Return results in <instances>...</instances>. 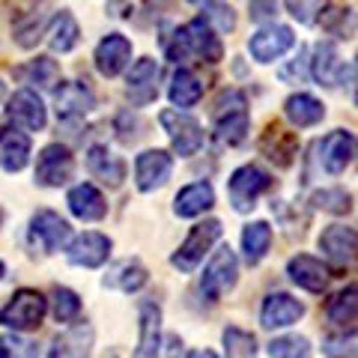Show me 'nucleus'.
I'll return each instance as SVG.
<instances>
[{
    "label": "nucleus",
    "instance_id": "f257e3e1",
    "mask_svg": "<svg viewBox=\"0 0 358 358\" xmlns=\"http://www.w3.org/2000/svg\"><path fill=\"white\" fill-rule=\"evenodd\" d=\"M212 129H215V138L224 147H239L248 138L251 114H248V96L242 90L221 93V99L215 102V110H212Z\"/></svg>",
    "mask_w": 358,
    "mask_h": 358
},
{
    "label": "nucleus",
    "instance_id": "f03ea898",
    "mask_svg": "<svg viewBox=\"0 0 358 358\" xmlns=\"http://www.w3.org/2000/svg\"><path fill=\"white\" fill-rule=\"evenodd\" d=\"M45 313H48V299H45L39 289H18L13 293V299L0 308V326L13 329V331H30L39 329Z\"/></svg>",
    "mask_w": 358,
    "mask_h": 358
},
{
    "label": "nucleus",
    "instance_id": "7ed1b4c3",
    "mask_svg": "<svg viewBox=\"0 0 358 358\" xmlns=\"http://www.w3.org/2000/svg\"><path fill=\"white\" fill-rule=\"evenodd\" d=\"M239 281V260H236V251L230 245H221V248L212 254V260L206 263L203 275H200V296L206 301H215L221 296H227L233 287Z\"/></svg>",
    "mask_w": 358,
    "mask_h": 358
},
{
    "label": "nucleus",
    "instance_id": "20e7f679",
    "mask_svg": "<svg viewBox=\"0 0 358 358\" xmlns=\"http://www.w3.org/2000/svg\"><path fill=\"white\" fill-rule=\"evenodd\" d=\"M159 122L167 131L171 147H173V152L179 155V159H192V155L200 152V147H203V129H200V122L188 114V110L164 108L159 114Z\"/></svg>",
    "mask_w": 358,
    "mask_h": 358
},
{
    "label": "nucleus",
    "instance_id": "39448f33",
    "mask_svg": "<svg viewBox=\"0 0 358 358\" xmlns=\"http://www.w3.org/2000/svg\"><path fill=\"white\" fill-rule=\"evenodd\" d=\"M221 221L218 218H206L192 227V233L185 236V242L179 245L171 257V266L179 272H194V268L203 263V257L212 251V245L221 239Z\"/></svg>",
    "mask_w": 358,
    "mask_h": 358
},
{
    "label": "nucleus",
    "instance_id": "423d86ee",
    "mask_svg": "<svg viewBox=\"0 0 358 358\" xmlns=\"http://www.w3.org/2000/svg\"><path fill=\"white\" fill-rule=\"evenodd\" d=\"M268 188H272V176H268L263 167L257 164H242L230 173V182H227V194H230V203L236 212H251L257 206Z\"/></svg>",
    "mask_w": 358,
    "mask_h": 358
},
{
    "label": "nucleus",
    "instance_id": "0eeeda50",
    "mask_svg": "<svg viewBox=\"0 0 358 358\" xmlns=\"http://www.w3.org/2000/svg\"><path fill=\"white\" fill-rule=\"evenodd\" d=\"M320 251L338 272H358V233L346 224H331L320 233Z\"/></svg>",
    "mask_w": 358,
    "mask_h": 358
},
{
    "label": "nucleus",
    "instance_id": "6e6552de",
    "mask_svg": "<svg viewBox=\"0 0 358 358\" xmlns=\"http://www.w3.org/2000/svg\"><path fill=\"white\" fill-rule=\"evenodd\" d=\"M75 173V155L72 150L66 147V143H48V147H42L39 155H36V185L42 188H60L72 179Z\"/></svg>",
    "mask_w": 358,
    "mask_h": 358
},
{
    "label": "nucleus",
    "instance_id": "1a4fd4ad",
    "mask_svg": "<svg viewBox=\"0 0 358 358\" xmlns=\"http://www.w3.org/2000/svg\"><path fill=\"white\" fill-rule=\"evenodd\" d=\"M296 45V33L293 27H287V24H263L260 30L254 33V36L248 39V54H251V60L257 63H275V60H281L284 54L289 51Z\"/></svg>",
    "mask_w": 358,
    "mask_h": 358
},
{
    "label": "nucleus",
    "instance_id": "9d476101",
    "mask_svg": "<svg viewBox=\"0 0 358 358\" xmlns=\"http://www.w3.org/2000/svg\"><path fill=\"white\" fill-rule=\"evenodd\" d=\"M30 236L45 254H57V251H66V245L72 242V227L60 212L39 209L30 218Z\"/></svg>",
    "mask_w": 358,
    "mask_h": 358
},
{
    "label": "nucleus",
    "instance_id": "9b49d317",
    "mask_svg": "<svg viewBox=\"0 0 358 358\" xmlns=\"http://www.w3.org/2000/svg\"><path fill=\"white\" fill-rule=\"evenodd\" d=\"M173 173V155L167 150H143L134 155V185L138 192L150 194L167 185V179Z\"/></svg>",
    "mask_w": 358,
    "mask_h": 358
},
{
    "label": "nucleus",
    "instance_id": "f8f14e48",
    "mask_svg": "<svg viewBox=\"0 0 358 358\" xmlns=\"http://www.w3.org/2000/svg\"><path fill=\"white\" fill-rule=\"evenodd\" d=\"M6 117L21 131H42L45 122H48V108H45L42 96L36 93V90L24 87V90H18V93L9 96Z\"/></svg>",
    "mask_w": 358,
    "mask_h": 358
},
{
    "label": "nucleus",
    "instance_id": "ddd939ff",
    "mask_svg": "<svg viewBox=\"0 0 358 358\" xmlns=\"http://www.w3.org/2000/svg\"><path fill=\"white\" fill-rule=\"evenodd\" d=\"M159 78H162V66L152 57H141L138 63H131V69L126 75V96L134 108H143L155 102L159 96Z\"/></svg>",
    "mask_w": 358,
    "mask_h": 358
},
{
    "label": "nucleus",
    "instance_id": "4468645a",
    "mask_svg": "<svg viewBox=\"0 0 358 358\" xmlns=\"http://www.w3.org/2000/svg\"><path fill=\"white\" fill-rule=\"evenodd\" d=\"M110 248H114L110 236H105V233H99V230H87L66 245V260L78 268H99L108 263Z\"/></svg>",
    "mask_w": 358,
    "mask_h": 358
},
{
    "label": "nucleus",
    "instance_id": "2eb2a0df",
    "mask_svg": "<svg viewBox=\"0 0 358 358\" xmlns=\"http://www.w3.org/2000/svg\"><path fill=\"white\" fill-rule=\"evenodd\" d=\"M131 39L122 36V33H108L102 36V42L96 45V54H93V63L102 78H117L129 69L131 63Z\"/></svg>",
    "mask_w": 358,
    "mask_h": 358
},
{
    "label": "nucleus",
    "instance_id": "dca6fc26",
    "mask_svg": "<svg viewBox=\"0 0 358 358\" xmlns=\"http://www.w3.org/2000/svg\"><path fill=\"white\" fill-rule=\"evenodd\" d=\"M260 152L275 167L287 171V167H293L296 155H299V134L284 129L281 122H268L266 131L260 134Z\"/></svg>",
    "mask_w": 358,
    "mask_h": 358
},
{
    "label": "nucleus",
    "instance_id": "f3484780",
    "mask_svg": "<svg viewBox=\"0 0 358 358\" xmlns=\"http://www.w3.org/2000/svg\"><path fill=\"white\" fill-rule=\"evenodd\" d=\"M305 317V301H299L289 293H268L260 308V326L266 331L275 329H289Z\"/></svg>",
    "mask_w": 358,
    "mask_h": 358
},
{
    "label": "nucleus",
    "instance_id": "a211bd4d",
    "mask_svg": "<svg viewBox=\"0 0 358 358\" xmlns=\"http://www.w3.org/2000/svg\"><path fill=\"white\" fill-rule=\"evenodd\" d=\"M287 275H289V281H293L296 287L308 289V293H313V296L326 293V287L331 281L329 266L322 260H317V257H310V254L289 257V260H287Z\"/></svg>",
    "mask_w": 358,
    "mask_h": 358
},
{
    "label": "nucleus",
    "instance_id": "6ab92c4d",
    "mask_svg": "<svg viewBox=\"0 0 358 358\" xmlns=\"http://www.w3.org/2000/svg\"><path fill=\"white\" fill-rule=\"evenodd\" d=\"M182 33H185V42H188V51H192V57H200V60H206V63H218L224 57L221 36H218V30L206 21V15L192 18L182 27Z\"/></svg>",
    "mask_w": 358,
    "mask_h": 358
},
{
    "label": "nucleus",
    "instance_id": "aec40b11",
    "mask_svg": "<svg viewBox=\"0 0 358 358\" xmlns=\"http://www.w3.org/2000/svg\"><path fill=\"white\" fill-rule=\"evenodd\" d=\"M317 150H320L322 171L331 173V176H341L346 171V164L352 162L355 138H352V131H346V129H334L317 143Z\"/></svg>",
    "mask_w": 358,
    "mask_h": 358
},
{
    "label": "nucleus",
    "instance_id": "412c9836",
    "mask_svg": "<svg viewBox=\"0 0 358 358\" xmlns=\"http://www.w3.org/2000/svg\"><path fill=\"white\" fill-rule=\"evenodd\" d=\"M138 350L134 358H159L162 350V308L152 299H143L138 305Z\"/></svg>",
    "mask_w": 358,
    "mask_h": 358
},
{
    "label": "nucleus",
    "instance_id": "4be33fe9",
    "mask_svg": "<svg viewBox=\"0 0 358 358\" xmlns=\"http://www.w3.org/2000/svg\"><path fill=\"white\" fill-rule=\"evenodd\" d=\"M54 102H57V120L69 126V122L84 120L90 110H93L96 96L84 81H69V84H60Z\"/></svg>",
    "mask_w": 358,
    "mask_h": 358
},
{
    "label": "nucleus",
    "instance_id": "5701e85b",
    "mask_svg": "<svg viewBox=\"0 0 358 358\" xmlns=\"http://www.w3.org/2000/svg\"><path fill=\"white\" fill-rule=\"evenodd\" d=\"M96 343V331L90 322H75L72 329L60 331L57 338L51 341L48 358H90Z\"/></svg>",
    "mask_w": 358,
    "mask_h": 358
},
{
    "label": "nucleus",
    "instance_id": "b1692460",
    "mask_svg": "<svg viewBox=\"0 0 358 358\" xmlns=\"http://www.w3.org/2000/svg\"><path fill=\"white\" fill-rule=\"evenodd\" d=\"M346 66L341 60V51L334 42H317L313 45V57H310V78L320 87H338L343 81Z\"/></svg>",
    "mask_w": 358,
    "mask_h": 358
},
{
    "label": "nucleus",
    "instance_id": "393cba45",
    "mask_svg": "<svg viewBox=\"0 0 358 358\" xmlns=\"http://www.w3.org/2000/svg\"><path fill=\"white\" fill-rule=\"evenodd\" d=\"M66 206L81 221H102L108 215V200L93 182H78L66 194Z\"/></svg>",
    "mask_w": 358,
    "mask_h": 358
},
{
    "label": "nucleus",
    "instance_id": "a878e982",
    "mask_svg": "<svg viewBox=\"0 0 358 358\" xmlns=\"http://www.w3.org/2000/svg\"><path fill=\"white\" fill-rule=\"evenodd\" d=\"M87 171L93 179H99V182L120 188L122 179H126V162L110 152L105 143H93V147L87 150Z\"/></svg>",
    "mask_w": 358,
    "mask_h": 358
},
{
    "label": "nucleus",
    "instance_id": "bb28decb",
    "mask_svg": "<svg viewBox=\"0 0 358 358\" xmlns=\"http://www.w3.org/2000/svg\"><path fill=\"white\" fill-rule=\"evenodd\" d=\"M30 164V134L15 126L0 129V167L6 173H18Z\"/></svg>",
    "mask_w": 358,
    "mask_h": 358
},
{
    "label": "nucleus",
    "instance_id": "cd10ccee",
    "mask_svg": "<svg viewBox=\"0 0 358 358\" xmlns=\"http://www.w3.org/2000/svg\"><path fill=\"white\" fill-rule=\"evenodd\" d=\"M102 284L108 289H120V293H138V289H143L150 284V272L147 266H143L141 260H134V257H129V260H120L108 268V275L102 278Z\"/></svg>",
    "mask_w": 358,
    "mask_h": 358
},
{
    "label": "nucleus",
    "instance_id": "c85d7f7f",
    "mask_svg": "<svg viewBox=\"0 0 358 358\" xmlns=\"http://www.w3.org/2000/svg\"><path fill=\"white\" fill-rule=\"evenodd\" d=\"M45 39H48V48L54 54H69L78 48L81 42V27H78V18L69 13V9H57L54 18L45 27Z\"/></svg>",
    "mask_w": 358,
    "mask_h": 358
},
{
    "label": "nucleus",
    "instance_id": "c756f323",
    "mask_svg": "<svg viewBox=\"0 0 358 358\" xmlns=\"http://www.w3.org/2000/svg\"><path fill=\"white\" fill-rule=\"evenodd\" d=\"M215 206V188H212L206 179L203 182H192L185 188H179L173 197V212L176 218H197Z\"/></svg>",
    "mask_w": 358,
    "mask_h": 358
},
{
    "label": "nucleus",
    "instance_id": "7c9ffc66",
    "mask_svg": "<svg viewBox=\"0 0 358 358\" xmlns=\"http://www.w3.org/2000/svg\"><path fill=\"white\" fill-rule=\"evenodd\" d=\"M284 117L293 129H313L326 120V105L310 93H293L284 102Z\"/></svg>",
    "mask_w": 358,
    "mask_h": 358
},
{
    "label": "nucleus",
    "instance_id": "2f4dec72",
    "mask_svg": "<svg viewBox=\"0 0 358 358\" xmlns=\"http://www.w3.org/2000/svg\"><path fill=\"white\" fill-rule=\"evenodd\" d=\"M45 9H48V0H39V3H33L27 9H21L15 15V24H13V36L21 48H33L42 36H45V27H48V15H45Z\"/></svg>",
    "mask_w": 358,
    "mask_h": 358
},
{
    "label": "nucleus",
    "instance_id": "473e14b6",
    "mask_svg": "<svg viewBox=\"0 0 358 358\" xmlns=\"http://www.w3.org/2000/svg\"><path fill=\"white\" fill-rule=\"evenodd\" d=\"M203 81L192 72V69H176L171 78V87H167V99H171L173 108H194L200 99H203Z\"/></svg>",
    "mask_w": 358,
    "mask_h": 358
},
{
    "label": "nucleus",
    "instance_id": "72a5a7b5",
    "mask_svg": "<svg viewBox=\"0 0 358 358\" xmlns=\"http://www.w3.org/2000/svg\"><path fill=\"white\" fill-rule=\"evenodd\" d=\"M272 227L268 221H251L248 227L242 230V251H245V263L248 266H257L263 263V257L272 248Z\"/></svg>",
    "mask_w": 358,
    "mask_h": 358
},
{
    "label": "nucleus",
    "instance_id": "f704fd0d",
    "mask_svg": "<svg viewBox=\"0 0 358 358\" xmlns=\"http://www.w3.org/2000/svg\"><path fill=\"white\" fill-rule=\"evenodd\" d=\"M326 317L334 326H355L358 322V287H346L341 293H334L329 301H326Z\"/></svg>",
    "mask_w": 358,
    "mask_h": 358
},
{
    "label": "nucleus",
    "instance_id": "c9c22d12",
    "mask_svg": "<svg viewBox=\"0 0 358 358\" xmlns=\"http://www.w3.org/2000/svg\"><path fill=\"white\" fill-rule=\"evenodd\" d=\"M15 75L24 84H36L42 90H54L57 81H60V66H57V60H51V57H45L42 54V57H33L27 66H21Z\"/></svg>",
    "mask_w": 358,
    "mask_h": 358
},
{
    "label": "nucleus",
    "instance_id": "e433bc0d",
    "mask_svg": "<svg viewBox=\"0 0 358 358\" xmlns=\"http://www.w3.org/2000/svg\"><path fill=\"white\" fill-rule=\"evenodd\" d=\"M224 358H257V338L239 326H227L221 334Z\"/></svg>",
    "mask_w": 358,
    "mask_h": 358
},
{
    "label": "nucleus",
    "instance_id": "4c0bfd02",
    "mask_svg": "<svg viewBox=\"0 0 358 358\" xmlns=\"http://www.w3.org/2000/svg\"><path fill=\"white\" fill-rule=\"evenodd\" d=\"M310 206L313 209H322V212H331V215H350L352 209V197L346 188L334 185V188H320V192L310 194Z\"/></svg>",
    "mask_w": 358,
    "mask_h": 358
},
{
    "label": "nucleus",
    "instance_id": "58836bf2",
    "mask_svg": "<svg viewBox=\"0 0 358 358\" xmlns=\"http://www.w3.org/2000/svg\"><path fill=\"white\" fill-rule=\"evenodd\" d=\"M51 313L57 322H75L81 317V296L69 287H54L51 289Z\"/></svg>",
    "mask_w": 358,
    "mask_h": 358
},
{
    "label": "nucleus",
    "instance_id": "ea45409f",
    "mask_svg": "<svg viewBox=\"0 0 358 358\" xmlns=\"http://www.w3.org/2000/svg\"><path fill=\"white\" fill-rule=\"evenodd\" d=\"M268 355L272 358H313V346L301 334H284L268 343Z\"/></svg>",
    "mask_w": 358,
    "mask_h": 358
},
{
    "label": "nucleus",
    "instance_id": "a19ab883",
    "mask_svg": "<svg viewBox=\"0 0 358 358\" xmlns=\"http://www.w3.org/2000/svg\"><path fill=\"white\" fill-rule=\"evenodd\" d=\"M0 358H39V346L18 331L0 334Z\"/></svg>",
    "mask_w": 358,
    "mask_h": 358
},
{
    "label": "nucleus",
    "instance_id": "79ce46f5",
    "mask_svg": "<svg viewBox=\"0 0 358 358\" xmlns=\"http://www.w3.org/2000/svg\"><path fill=\"white\" fill-rule=\"evenodd\" d=\"M284 6H287V13L299 21V24L310 27V24H317L322 13H326L329 0H284Z\"/></svg>",
    "mask_w": 358,
    "mask_h": 358
},
{
    "label": "nucleus",
    "instance_id": "37998d69",
    "mask_svg": "<svg viewBox=\"0 0 358 358\" xmlns=\"http://www.w3.org/2000/svg\"><path fill=\"white\" fill-rule=\"evenodd\" d=\"M203 15L218 33H233L236 30V13H233L230 3H209V9Z\"/></svg>",
    "mask_w": 358,
    "mask_h": 358
},
{
    "label": "nucleus",
    "instance_id": "c03bdc74",
    "mask_svg": "<svg viewBox=\"0 0 358 358\" xmlns=\"http://www.w3.org/2000/svg\"><path fill=\"white\" fill-rule=\"evenodd\" d=\"M278 75H281L284 84H301L310 75V57H308V51L301 48L287 66H281V72H278Z\"/></svg>",
    "mask_w": 358,
    "mask_h": 358
},
{
    "label": "nucleus",
    "instance_id": "a18cd8bd",
    "mask_svg": "<svg viewBox=\"0 0 358 358\" xmlns=\"http://www.w3.org/2000/svg\"><path fill=\"white\" fill-rule=\"evenodd\" d=\"M141 129H143V122L138 117H131L129 110H122V114L117 117V131H120V141L122 143H134V141H138L141 134H143Z\"/></svg>",
    "mask_w": 358,
    "mask_h": 358
},
{
    "label": "nucleus",
    "instance_id": "49530a36",
    "mask_svg": "<svg viewBox=\"0 0 358 358\" xmlns=\"http://www.w3.org/2000/svg\"><path fill=\"white\" fill-rule=\"evenodd\" d=\"M278 0H251V21L257 24H268V21H275L278 15Z\"/></svg>",
    "mask_w": 358,
    "mask_h": 358
},
{
    "label": "nucleus",
    "instance_id": "de8ad7c7",
    "mask_svg": "<svg viewBox=\"0 0 358 358\" xmlns=\"http://www.w3.org/2000/svg\"><path fill=\"white\" fill-rule=\"evenodd\" d=\"M185 358H218V355L212 352V350H192V352H188Z\"/></svg>",
    "mask_w": 358,
    "mask_h": 358
},
{
    "label": "nucleus",
    "instance_id": "09e8293b",
    "mask_svg": "<svg viewBox=\"0 0 358 358\" xmlns=\"http://www.w3.org/2000/svg\"><path fill=\"white\" fill-rule=\"evenodd\" d=\"M185 3H192V6H206V3H212V0H185Z\"/></svg>",
    "mask_w": 358,
    "mask_h": 358
},
{
    "label": "nucleus",
    "instance_id": "8fccbe9b",
    "mask_svg": "<svg viewBox=\"0 0 358 358\" xmlns=\"http://www.w3.org/2000/svg\"><path fill=\"white\" fill-rule=\"evenodd\" d=\"M3 278H6V263L0 260V281H3Z\"/></svg>",
    "mask_w": 358,
    "mask_h": 358
},
{
    "label": "nucleus",
    "instance_id": "3c124183",
    "mask_svg": "<svg viewBox=\"0 0 358 358\" xmlns=\"http://www.w3.org/2000/svg\"><path fill=\"white\" fill-rule=\"evenodd\" d=\"M6 99V87H3V81H0V102Z\"/></svg>",
    "mask_w": 358,
    "mask_h": 358
},
{
    "label": "nucleus",
    "instance_id": "603ef678",
    "mask_svg": "<svg viewBox=\"0 0 358 358\" xmlns=\"http://www.w3.org/2000/svg\"><path fill=\"white\" fill-rule=\"evenodd\" d=\"M3 218H6V212H3V209H0V227H3Z\"/></svg>",
    "mask_w": 358,
    "mask_h": 358
},
{
    "label": "nucleus",
    "instance_id": "864d4df0",
    "mask_svg": "<svg viewBox=\"0 0 358 358\" xmlns=\"http://www.w3.org/2000/svg\"><path fill=\"white\" fill-rule=\"evenodd\" d=\"M355 105H358V93H355Z\"/></svg>",
    "mask_w": 358,
    "mask_h": 358
},
{
    "label": "nucleus",
    "instance_id": "5fc2aeb1",
    "mask_svg": "<svg viewBox=\"0 0 358 358\" xmlns=\"http://www.w3.org/2000/svg\"><path fill=\"white\" fill-rule=\"evenodd\" d=\"M355 69H358V60H355Z\"/></svg>",
    "mask_w": 358,
    "mask_h": 358
}]
</instances>
